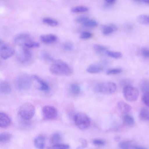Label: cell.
<instances>
[{"mask_svg":"<svg viewBox=\"0 0 149 149\" xmlns=\"http://www.w3.org/2000/svg\"><path fill=\"white\" fill-rule=\"evenodd\" d=\"M50 67V70L53 74L58 75L69 76L73 73L71 67L67 63L60 60H55Z\"/></svg>","mask_w":149,"mask_h":149,"instance_id":"cell-1","label":"cell"},{"mask_svg":"<svg viewBox=\"0 0 149 149\" xmlns=\"http://www.w3.org/2000/svg\"><path fill=\"white\" fill-rule=\"evenodd\" d=\"M35 108L34 106L30 103H26L20 106L18 110L19 116L24 120L31 119L34 116Z\"/></svg>","mask_w":149,"mask_h":149,"instance_id":"cell-2","label":"cell"},{"mask_svg":"<svg viewBox=\"0 0 149 149\" xmlns=\"http://www.w3.org/2000/svg\"><path fill=\"white\" fill-rule=\"evenodd\" d=\"M75 123L79 129L85 130L88 129L90 126L91 121L89 117L86 114L79 112L74 116Z\"/></svg>","mask_w":149,"mask_h":149,"instance_id":"cell-3","label":"cell"},{"mask_svg":"<svg viewBox=\"0 0 149 149\" xmlns=\"http://www.w3.org/2000/svg\"><path fill=\"white\" fill-rule=\"evenodd\" d=\"M32 84V79L29 75L22 74L17 78L15 85L17 88L20 91H25L29 89Z\"/></svg>","mask_w":149,"mask_h":149,"instance_id":"cell-4","label":"cell"},{"mask_svg":"<svg viewBox=\"0 0 149 149\" xmlns=\"http://www.w3.org/2000/svg\"><path fill=\"white\" fill-rule=\"evenodd\" d=\"M123 94L125 99L130 102H133L138 99L139 92L136 87L129 85L125 86L123 89Z\"/></svg>","mask_w":149,"mask_h":149,"instance_id":"cell-5","label":"cell"},{"mask_svg":"<svg viewBox=\"0 0 149 149\" xmlns=\"http://www.w3.org/2000/svg\"><path fill=\"white\" fill-rule=\"evenodd\" d=\"M116 89V86L114 82H108L97 84L95 88V91L101 93L110 94L114 93Z\"/></svg>","mask_w":149,"mask_h":149,"instance_id":"cell-6","label":"cell"},{"mask_svg":"<svg viewBox=\"0 0 149 149\" xmlns=\"http://www.w3.org/2000/svg\"><path fill=\"white\" fill-rule=\"evenodd\" d=\"M42 111L44 117L48 120L55 118L58 113L56 109L54 107L51 105L44 106L42 109Z\"/></svg>","mask_w":149,"mask_h":149,"instance_id":"cell-7","label":"cell"},{"mask_svg":"<svg viewBox=\"0 0 149 149\" xmlns=\"http://www.w3.org/2000/svg\"><path fill=\"white\" fill-rule=\"evenodd\" d=\"M32 55L28 48L23 47L19 52L18 58L20 62L23 64H26L30 62L32 59Z\"/></svg>","mask_w":149,"mask_h":149,"instance_id":"cell-8","label":"cell"},{"mask_svg":"<svg viewBox=\"0 0 149 149\" xmlns=\"http://www.w3.org/2000/svg\"><path fill=\"white\" fill-rule=\"evenodd\" d=\"M14 42L17 45L24 46L26 44L32 41L30 35L26 33H19L15 37Z\"/></svg>","mask_w":149,"mask_h":149,"instance_id":"cell-9","label":"cell"},{"mask_svg":"<svg viewBox=\"0 0 149 149\" xmlns=\"http://www.w3.org/2000/svg\"><path fill=\"white\" fill-rule=\"evenodd\" d=\"M15 52V50L13 48L5 44L0 48L1 56L4 59L10 58L14 54Z\"/></svg>","mask_w":149,"mask_h":149,"instance_id":"cell-10","label":"cell"},{"mask_svg":"<svg viewBox=\"0 0 149 149\" xmlns=\"http://www.w3.org/2000/svg\"><path fill=\"white\" fill-rule=\"evenodd\" d=\"M101 28L102 33L104 35L111 34L116 31L118 29L116 25L113 23L102 25Z\"/></svg>","mask_w":149,"mask_h":149,"instance_id":"cell-11","label":"cell"},{"mask_svg":"<svg viewBox=\"0 0 149 149\" xmlns=\"http://www.w3.org/2000/svg\"><path fill=\"white\" fill-rule=\"evenodd\" d=\"M11 120L9 116L6 113L0 112V127L5 128L10 125Z\"/></svg>","mask_w":149,"mask_h":149,"instance_id":"cell-12","label":"cell"},{"mask_svg":"<svg viewBox=\"0 0 149 149\" xmlns=\"http://www.w3.org/2000/svg\"><path fill=\"white\" fill-rule=\"evenodd\" d=\"M32 78L39 84V85L37 87L38 89L44 91H47L49 90V87L47 84L38 76L33 75L32 76Z\"/></svg>","mask_w":149,"mask_h":149,"instance_id":"cell-13","label":"cell"},{"mask_svg":"<svg viewBox=\"0 0 149 149\" xmlns=\"http://www.w3.org/2000/svg\"><path fill=\"white\" fill-rule=\"evenodd\" d=\"M117 107L119 111L123 113L129 112L132 109V107L125 102L120 101L117 103Z\"/></svg>","mask_w":149,"mask_h":149,"instance_id":"cell-14","label":"cell"},{"mask_svg":"<svg viewBox=\"0 0 149 149\" xmlns=\"http://www.w3.org/2000/svg\"><path fill=\"white\" fill-rule=\"evenodd\" d=\"M103 69V66L101 64H94L89 66L86 70L88 72L92 73H97L101 72Z\"/></svg>","mask_w":149,"mask_h":149,"instance_id":"cell-15","label":"cell"},{"mask_svg":"<svg viewBox=\"0 0 149 149\" xmlns=\"http://www.w3.org/2000/svg\"><path fill=\"white\" fill-rule=\"evenodd\" d=\"M40 39L43 42L49 44L55 42L57 40V37L54 34H49L41 35Z\"/></svg>","mask_w":149,"mask_h":149,"instance_id":"cell-16","label":"cell"},{"mask_svg":"<svg viewBox=\"0 0 149 149\" xmlns=\"http://www.w3.org/2000/svg\"><path fill=\"white\" fill-rule=\"evenodd\" d=\"M34 144L37 148L42 149L44 148L45 145V139L42 136H37L34 139Z\"/></svg>","mask_w":149,"mask_h":149,"instance_id":"cell-17","label":"cell"},{"mask_svg":"<svg viewBox=\"0 0 149 149\" xmlns=\"http://www.w3.org/2000/svg\"><path fill=\"white\" fill-rule=\"evenodd\" d=\"M11 91V87L6 81H3L0 82V92L4 94H8Z\"/></svg>","mask_w":149,"mask_h":149,"instance_id":"cell-18","label":"cell"},{"mask_svg":"<svg viewBox=\"0 0 149 149\" xmlns=\"http://www.w3.org/2000/svg\"><path fill=\"white\" fill-rule=\"evenodd\" d=\"M61 134L58 132L54 133L50 138V142L53 145L61 143Z\"/></svg>","mask_w":149,"mask_h":149,"instance_id":"cell-19","label":"cell"},{"mask_svg":"<svg viewBox=\"0 0 149 149\" xmlns=\"http://www.w3.org/2000/svg\"><path fill=\"white\" fill-rule=\"evenodd\" d=\"M11 137V134L8 132H3L0 133V143H7L10 140Z\"/></svg>","mask_w":149,"mask_h":149,"instance_id":"cell-20","label":"cell"},{"mask_svg":"<svg viewBox=\"0 0 149 149\" xmlns=\"http://www.w3.org/2000/svg\"><path fill=\"white\" fill-rule=\"evenodd\" d=\"M93 49L97 53L100 54H106L108 51L107 47L99 44H95L93 46Z\"/></svg>","mask_w":149,"mask_h":149,"instance_id":"cell-21","label":"cell"},{"mask_svg":"<svg viewBox=\"0 0 149 149\" xmlns=\"http://www.w3.org/2000/svg\"><path fill=\"white\" fill-rule=\"evenodd\" d=\"M137 21L140 23L146 25L149 24V17L146 15L141 14L139 15L137 18Z\"/></svg>","mask_w":149,"mask_h":149,"instance_id":"cell-22","label":"cell"},{"mask_svg":"<svg viewBox=\"0 0 149 149\" xmlns=\"http://www.w3.org/2000/svg\"><path fill=\"white\" fill-rule=\"evenodd\" d=\"M131 143L128 141H123L118 143V147L121 149H130L132 148Z\"/></svg>","mask_w":149,"mask_h":149,"instance_id":"cell-23","label":"cell"},{"mask_svg":"<svg viewBox=\"0 0 149 149\" xmlns=\"http://www.w3.org/2000/svg\"><path fill=\"white\" fill-rule=\"evenodd\" d=\"M106 54L109 56L115 58H121L123 54L121 52L107 51Z\"/></svg>","mask_w":149,"mask_h":149,"instance_id":"cell-24","label":"cell"},{"mask_svg":"<svg viewBox=\"0 0 149 149\" xmlns=\"http://www.w3.org/2000/svg\"><path fill=\"white\" fill-rule=\"evenodd\" d=\"M88 8L83 6L75 7L71 9V11L74 13H83L88 11Z\"/></svg>","mask_w":149,"mask_h":149,"instance_id":"cell-25","label":"cell"},{"mask_svg":"<svg viewBox=\"0 0 149 149\" xmlns=\"http://www.w3.org/2000/svg\"><path fill=\"white\" fill-rule=\"evenodd\" d=\"M82 24L86 27L93 28L97 26L98 25V23L94 19H89Z\"/></svg>","mask_w":149,"mask_h":149,"instance_id":"cell-26","label":"cell"},{"mask_svg":"<svg viewBox=\"0 0 149 149\" xmlns=\"http://www.w3.org/2000/svg\"><path fill=\"white\" fill-rule=\"evenodd\" d=\"M42 21L44 23L52 26H56L58 24L57 21L49 18H44Z\"/></svg>","mask_w":149,"mask_h":149,"instance_id":"cell-27","label":"cell"},{"mask_svg":"<svg viewBox=\"0 0 149 149\" xmlns=\"http://www.w3.org/2000/svg\"><path fill=\"white\" fill-rule=\"evenodd\" d=\"M123 120L126 124L130 126L132 125L134 122L133 117L129 115H125L123 117Z\"/></svg>","mask_w":149,"mask_h":149,"instance_id":"cell-28","label":"cell"},{"mask_svg":"<svg viewBox=\"0 0 149 149\" xmlns=\"http://www.w3.org/2000/svg\"><path fill=\"white\" fill-rule=\"evenodd\" d=\"M139 115L140 118L142 119L148 120H149L148 110L145 108L142 109L140 111Z\"/></svg>","mask_w":149,"mask_h":149,"instance_id":"cell-29","label":"cell"},{"mask_svg":"<svg viewBox=\"0 0 149 149\" xmlns=\"http://www.w3.org/2000/svg\"><path fill=\"white\" fill-rule=\"evenodd\" d=\"M70 90L71 92L74 95H78L80 91L79 86L76 84H72L71 85Z\"/></svg>","mask_w":149,"mask_h":149,"instance_id":"cell-30","label":"cell"},{"mask_svg":"<svg viewBox=\"0 0 149 149\" xmlns=\"http://www.w3.org/2000/svg\"><path fill=\"white\" fill-rule=\"evenodd\" d=\"M42 55L43 58L46 61L54 62L55 61V60L50 54L47 52H43L42 53Z\"/></svg>","mask_w":149,"mask_h":149,"instance_id":"cell-31","label":"cell"},{"mask_svg":"<svg viewBox=\"0 0 149 149\" xmlns=\"http://www.w3.org/2000/svg\"><path fill=\"white\" fill-rule=\"evenodd\" d=\"M92 143L95 146L99 147L103 146L106 144V142L104 140L99 139L93 140Z\"/></svg>","mask_w":149,"mask_h":149,"instance_id":"cell-32","label":"cell"},{"mask_svg":"<svg viewBox=\"0 0 149 149\" xmlns=\"http://www.w3.org/2000/svg\"><path fill=\"white\" fill-rule=\"evenodd\" d=\"M149 92L144 93L142 98L143 102L147 107H148L149 105Z\"/></svg>","mask_w":149,"mask_h":149,"instance_id":"cell-33","label":"cell"},{"mask_svg":"<svg viewBox=\"0 0 149 149\" xmlns=\"http://www.w3.org/2000/svg\"><path fill=\"white\" fill-rule=\"evenodd\" d=\"M70 146L66 144H61L60 143L55 145H52L51 148L54 149H66L69 148Z\"/></svg>","mask_w":149,"mask_h":149,"instance_id":"cell-34","label":"cell"},{"mask_svg":"<svg viewBox=\"0 0 149 149\" xmlns=\"http://www.w3.org/2000/svg\"><path fill=\"white\" fill-rule=\"evenodd\" d=\"M89 19L87 16H82L76 18L75 20L76 22L83 24Z\"/></svg>","mask_w":149,"mask_h":149,"instance_id":"cell-35","label":"cell"},{"mask_svg":"<svg viewBox=\"0 0 149 149\" xmlns=\"http://www.w3.org/2000/svg\"><path fill=\"white\" fill-rule=\"evenodd\" d=\"M122 70L120 68H114L109 70L107 72L108 75L116 74L121 73Z\"/></svg>","mask_w":149,"mask_h":149,"instance_id":"cell-36","label":"cell"},{"mask_svg":"<svg viewBox=\"0 0 149 149\" xmlns=\"http://www.w3.org/2000/svg\"><path fill=\"white\" fill-rule=\"evenodd\" d=\"M141 53L142 56L145 58H148L149 51L148 49L146 47L142 48L141 50Z\"/></svg>","mask_w":149,"mask_h":149,"instance_id":"cell-37","label":"cell"},{"mask_svg":"<svg viewBox=\"0 0 149 149\" xmlns=\"http://www.w3.org/2000/svg\"><path fill=\"white\" fill-rule=\"evenodd\" d=\"M40 46L39 43L33 41H31L26 44L24 46L28 48L38 47Z\"/></svg>","mask_w":149,"mask_h":149,"instance_id":"cell-38","label":"cell"},{"mask_svg":"<svg viewBox=\"0 0 149 149\" xmlns=\"http://www.w3.org/2000/svg\"><path fill=\"white\" fill-rule=\"evenodd\" d=\"M92 35L91 33L85 31L82 32L80 36V38L82 39H87L91 38Z\"/></svg>","mask_w":149,"mask_h":149,"instance_id":"cell-39","label":"cell"},{"mask_svg":"<svg viewBox=\"0 0 149 149\" xmlns=\"http://www.w3.org/2000/svg\"><path fill=\"white\" fill-rule=\"evenodd\" d=\"M141 89L144 93L149 92L148 83L146 81L142 82L141 85Z\"/></svg>","mask_w":149,"mask_h":149,"instance_id":"cell-40","label":"cell"},{"mask_svg":"<svg viewBox=\"0 0 149 149\" xmlns=\"http://www.w3.org/2000/svg\"><path fill=\"white\" fill-rule=\"evenodd\" d=\"M63 47L66 51H70L72 49L73 46L70 42H66L63 44Z\"/></svg>","mask_w":149,"mask_h":149,"instance_id":"cell-41","label":"cell"},{"mask_svg":"<svg viewBox=\"0 0 149 149\" xmlns=\"http://www.w3.org/2000/svg\"><path fill=\"white\" fill-rule=\"evenodd\" d=\"M134 149H146V148L143 146H142L139 145H134L132 147V148Z\"/></svg>","mask_w":149,"mask_h":149,"instance_id":"cell-42","label":"cell"},{"mask_svg":"<svg viewBox=\"0 0 149 149\" xmlns=\"http://www.w3.org/2000/svg\"><path fill=\"white\" fill-rule=\"evenodd\" d=\"M105 2L108 4H112L114 3L116 0H104Z\"/></svg>","mask_w":149,"mask_h":149,"instance_id":"cell-43","label":"cell"},{"mask_svg":"<svg viewBox=\"0 0 149 149\" xmlns=\"http://www.w3.org/2000/svg\"><path fill=\"white\" fill-rule=\"evenodd\" d=\"M120 139V137L119 136H116L114 137V140L116 141H118Z\"/></svg>","mask_w":149,"mask_h":149,"instance_id":"cell-44","label":"cell"},{"mask_svg":"<svg viewBox=\"0 0 149 149\" xmlns=\"http://www.w3.org/2000/svg\"><path fill=\"white\" fill-rule=\"evenodd\" d=\"M142 2L146 4H148L149 0H142Z\"/></svg>","mask_w":149,"mask_h":149,"instance_id":"cell-45","label":"cell"},{"mask_svg":"<svg viewBox=\"0 0 149 149\" xmlns=\"http://www.w3.org/2000/svg\"><path fill=\"white\" fill-rule=\"evenodd\" d=\"M4 44L2 40H0V48Z\"/></svg>","mask_w":149,"mask_h":149,"instance_id":"cell-46","label":"cell"},{"mask_svg":"<svg viewBox=\"0 0 149 149\" xmlns=\"http://www.w3.org/2000/svg\"><path fill=\"white\" fill-rule=\"evenodd\" d=\"M136 1L137 2H142V0H134Z\"/></svg>","mask_w":149,"mask_h":149,"instance_id":"cell-47","label":"cell"}]
</instances>
